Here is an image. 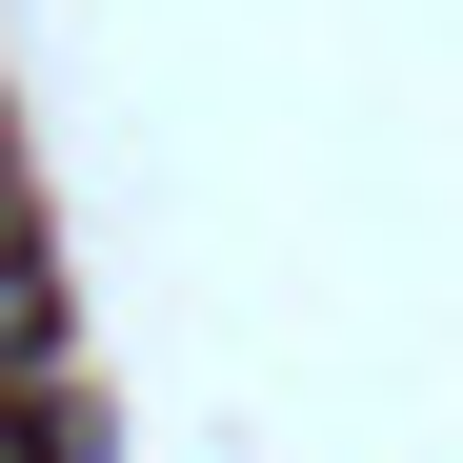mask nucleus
Returning <instances> with one entry per match:
<instances>
[{
    "mask_svg": "<svg viewBox=\"0 0 463 463\" xmlns=\"http://www.w3.org/2000/svg\"><path fill=\"white\" fill-rule=\"evenodd\" d=\"M0 262H21V141H0Z\"/></svg>",
    "mask_w": 463,
    "mask_h": 463,
    "instance_id": "f03ea898",
    "label": "nucleus"
},
{
    "mask_svg": "<svg viewBox=\"0 0 463 463\" xmlns=\"http://www.w3.org/2000/svg\"><path fill=\"white\" fill-rule=\"evenodd\" d=\"M61 383V323H41V262H0V423H41Z\"/></svg>",
    "mask_w": 463,
    "mask_h": 463,
    "instance_id": "f257e3e1",
    "label": "nucleus"
}]
</instances>
